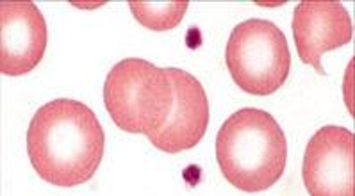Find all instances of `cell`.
I'll return each instance as SVG.
<instances>
[{
  "label": "cell",
  "instance_id": "6da1fadb",
  "mask_svg": "<svg viewBox=\"0 0 355 196\" xmlns=\"http://www.w3.org/2000/svg\"><path fill=\"white\" fill-rule=\"evenodd\" d=\"M105 150V134L92 109L71 98L42 105L27 129L31 164L45 182L73 188L93 179Z\"/></svg>",
  "mask_w": 355,
  "mask_h": 196
},
{
  "label": "cell",
  "instance_id": "7a4b0ae2",
  "mask_svg": "<svg viewBox=\"0 0 355 196\" xmlns=\"http://www.w3.org/2000/svg\"><path fill=\"white\" fill-rule=\"evenodd\" d=\"M216 161L222 175L236 189L266 191L279 182L286 170L284 130L266 111L239 109L218 130Z\"/></svg>",
  "mask_w": 355,
  "mask_h": 196
},
{
  "label": "cell",
  "instance_id": "3957f363",
  "mask_svg": "<svg viewBox=\"0 0 355 196\" xmlns=\"http://www.w3.org/2000/svg\"><path fill=\"white\" fill-rule=\"evenodd\" d=\"M104 104L118 129L148 138L170 116L173 86L164 68L145 59H123L105 77Z\"/></svg>",
  "mask_w": 355,
  "mask_h": 196
},
{
  "label": "cell",
  "instance_id": "277c9868",
  "mask_svg": "<svg viewBox=\"0 0 355 196\" xmlns=\"http://www.w3.org/2000/svg\"><path fill=\"white\" fill-rule=\"evenodd\" d=\"M225 63L236 86L254 96L273 95L291 70V52L284 33L270 20L250 18L232 29Z\"/></svg>",
  "mask_w": 355,
  "mask_h": 196
},
{
  "label": "cell",
  "instance_id": "5b68a950",
  "mask_svg": "<svg viewBox=\"0 0 355 196\" xmlns=\"http://www.w3.org/2000/svg\"><path fill=\"white\" fill-rule=\"evenodd\" d=\"M311 196H354V132L322 127L307 143L302 166Z\"/></svg>",
  "mask_w": 355,
  "mask_h": 196
},
{
  "label": "cell",
  "instance_id": "8992f818",
  "mask_svg": "<svg viewBox=\"0 0 355 196\" xmlns=\"http://www.w3.org/2000/svg\"><path fill=\"white\" fill-rule=\"evenodd\" d=\"M173 86V107L166 123L148 136L164 154L191 150L204 139L209 125V100L195 75L182 68H166Z\"/></svg>",
  "mask_w": 355,
  "mask_h": 196
},
{
  "label": "cell",
  "instance_id": "52a82bcc",
  "mask_svg": "<svg viewBox=\"0 0 355 196\" xmlns=\"http://www.w3.org/2000/svg\"><path fill=\"white\" fill-rule=\"evenodd\" d=\"M49 30L33 2L0 4V71L9 77L26 75L42 63Z\"/></svg>",
  "mask_w": 355,
  "mask_h": 196
},
{
  "label": "cell",
  "instance_id": "ba28073f",
  "mask_svg": "<svg viewBox=\"0 0 355 196\" xmlns=\"http://www.w3.org/2000/svg\"><path fill=\"white\" fill-rule=\"evenodd\" d=\"M291 27L298 57L320 75H327L323 54L348 45L354 38L350 13L339 2H300L293 11Z\"/></svg>",
  "mask_w": 355,
  "mask_h": 196
},
{
  "label": "cell",
  "instance_id": "9c48e42d",
  "mask_svg": "<svg viewBox=\"0 0 355 196\" xmlns=\"http://www.w3.org/2000/svg\"><path fill=\"white\" fill-rule=\"evenodd\" d=\"M130 13L143 27L150 30H171L179 26L186 11L188 2H130Z\"/></svg>",
  "mask_w": 355,
  "mask_h": 196
}]
</instances>
